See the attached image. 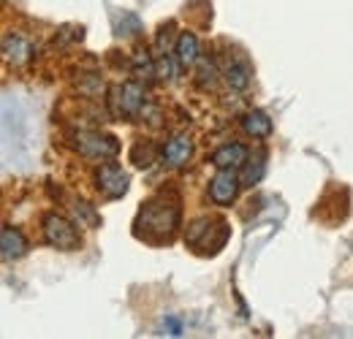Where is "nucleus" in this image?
Instances as JSON below:
<instances>
[{
	"mask_svg": "<svg viewBox=\"0 0 353 339\" xmlns=\"http://www.w3.org/2000/svg\"><path fill=\"white\" fill-rule=\"evenodd\" d=\"M44 239L52 247H57V250H74V247H79L77 228L68 220L57 217V214H49L44 220Z\"/></svg>",
	"mask_w": 353,
	"mask_h": 339,
	"instance_id": "obj_2",
	"label": "nucleus"
},
{
	"mask_svg": "<svg viewBox=\"0 0 353 339\" xmlns=\"http://www.w3.org/2000/svg\"><path fill=\"white\" fill-rule=\"evenodd\" d=\"M225 82L234 87V90H245V87L250 85V71H248V65H242V63H228V65H225Z\"/></svg>",
	"mask_w": 353,
	"mask_h": 339,
	"instance_id": "obj_13",
	"label": "nucleus"
},
{
	"mask_svg": "<svg viewBox=\"0 0 353 339\" xmlns=\"http://www.w3.org/2000/svg\"><path fill=\"white\" fill-rule=\"evenodd\" d=\"M95 179H98V190L106 196V198H120V196H125L128 193V174L123 169H117V166H101L98 174H95Z\"/></svg>",
	"mask_w": 353,
	"mask_h": 339,
	"instance_id": "obj_3",
	"label": "nucleus"
},
{
	"mask_svg": "<svg viewBox=\"0 0 353 339\" xmlns=\"http://www.w3.org/2000/svg\"><path fill=\"white\" fill-rule=\"evenodd\" d=\"M176 212L174 207L172 209H166V207H161V214L158 217H152V212H141V225H147V231H158V234H163V236H172V231H174L176 225Z\"/></svg>",
	"mask_w": 353,
	"mask_h": 339,
	"instance_id": "obj_8",
	"label": "nucleus"
},
{
	"mask_svg": "<svg viewBox=\"0 0 353 339\" xmlns=\"http://www.w3.org/2000/svg\"><path fill=\"white\" fill-rule=\"evenodd\" d=\"M3 49H6V57L11 63H25L33 54V46L25 41V39H19V36H8L6 43H3Z\"/></svg>",
	"mask_w": 353,
	"mask_h": 339,
	"instance_id": "obj_12",
	"label": "nucleus"
},
{
	"mask_svg": "<svg viewBox=\"0 0 353 339\" xmlns=\"http://www.w3.org/2000/svg\"><path fill=\"white\" fill-rule=\"evenodd\" d=\"M0 247H3V258L6 260H17V258H22V255L28 253V242H25V236L17 228H3Z\"/></svg>",
	"mask_w": 353,
	"mask_h": 339,
	"instance_id": "obj_9",
	"label": "nucleus"
},
{
	"mask_svg": "<svg viewBox=\"0 0 353 339\" xmlns=\"http://www.w3.org/2000/svg\"><path fill=\"white\" fill-rule=\"evenodd\" d=\"M242 127H245V133H250L253 138H266V136L272 133V120L266 117L264 112H250V114H245Z\"/></svg>",
	"mask_w": 353,
	"mask_h": 339,
	"instance_id": "obj_10",
	"label": "nucleus"
},
{
	"mask_svg": "<svg viewBox=\"0 0 353 339\" xmlns=\"http://www.w3.org/2000/svg\"><path fill=\"white\" fill-rule=\"evenodd\" d=\"M74 138H77L74 147L79 150V155L92 158V161H109L120 152V144L106 133H88L85 130V133H77Z\"/></svg>",
	"mask_w": 353,
	"mask_h": 339,
	"instance_id": "obj_1",
	"label": "nucleus"
},
{
	"mask_svg": "<svg viewBox=\"0 0 353 339\" xmlns=\"http://www.w3.org/2000/svg\"><path fill=\"white\" fill-rule=\"evenodd\" d=\"M264 169H266V163H264V155H256V163H250L248 169H245V176H242V182L245 185H259L261 182V176H264Z\"/></svg>",
	"mask_w": 353,
	"mask_h": 339,
	"instance_id": "obj_14",
	"label": "nucleus"
},
{
	"mask_svg": "<svg viewBox=\"0 0 353 339\" xmlns=\"http://www.w3.org/2000/svg\"><path fill=\"white\" fill-rule=\"evenodd\" d=\"M117 101H120V114L125 117H133L144 109V87L136 85V82H128L117 90Z\"/></svg>",
	"mask_w": 353,
	"mask_h": 339,
	"instance_id": "obj_5",
	"label": "nucleus"
},
{
	"mask_svg": "<svg viewBox=\"0 0 353 339\" xmlns=\"http://www.w3.org/2000/svg\"><path fill=\"white\" fill-rule=\"evenodd\" d=\"M248 161V150L242 144H225L212 155V163L218 169H242Z\"/></svg>",
	"mask_w": 353,
	"mask_h": 339,
	"instance_id": "obj_7",
	"label": "nucleus"
},
{
	"mask_svg": "<svg viewBox=\"0 0 353 339\" xmlns=\"http://www.w3.org/2000/svg\"><path fill=\"white\" fill-rule=\"evenodd\" d=\"M190 155H193V144H190L188 136H174V138L163 147V163L172 166V169L185 166V163L190 161Z\"/></svg>",
	"mask_w": 353,
	"mask_h": 339,
	"instance_id": "obj_6",
	"label": "nucleus"
},
{
	"mask_svg": "<svg viewBox=\"0 0 353 339\" xmlns=\"http://www.w3.org/2000/svg\"><path fill=\"white\" fill-rule=\"evenodd\" d=\"M176 57L182 65H193L199 60V39L193 33H182L176 41Z\"/></svg>",
	"mask_w": 353,
	"mask_h": 339,
	"instance_id": "obj_11",
	"label": "nucleus"
},
{
	"mask_svg": "<svg viewBox=\"0 0 353 339\" xmlns=\"http://www.w3.org/2000/svg\"><path fill=\"white\" fill-rule=\"evenodd\" d=\"M74 209H77V217L82 214V217H88V220H90V223H92V225H98V217H95V212L90 209V207H88V204H85V201H79V204H77Z\"/></svg>",
	"mask_w": 353,
	"mask_h": 339,
	"instance_id": "obj_15",
	"label": "nucleus"
},
{
	"mask_svg": "<svg viewBox=\"0 0 353 339\" xmlns=\"http://www.w3.org/2000/svg\"><path fill=\"white\" fill-rule=\"evenodd\" d=\"M236 190H239L236 169H218V174L212 176V185H210V198L221 207H228L234 201Z\"/></svg>",
	"mask_w": 353,
	"mask_h": 339,
	"instance_id": "obj_4",
	"label": "nucleus"
}]
</instances>
